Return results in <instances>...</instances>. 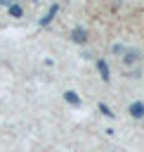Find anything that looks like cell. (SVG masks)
Masks as SVG:
<instances>
[{
  "label": "cell",
  "mask_w": 144,
  "mask_h": 152,
  "mask_svg": "<svg viewBox=\"0 0 144 152\" xmlns=\"http://www.w3.org/2000/svg\"><path fill=\"white\" fill-rule=\"evenodd\" d=\"M123 64L125 66H139V52L137 50H127L125 57H123Z\"/></svg>",
  "instance_id": "6da1fadb"
},
{
  "label": "cell",
  "mask_w": 144,
  "mask_h": 152,
  "mask_svg": "<svg viewBox=\"0 0 144 152\" xmlns=\"http://www.w3.org/2000/svg\"><path fill=\"white\" fill-rule=\"evenodd\" d=\"M71 38H73L76 43H85V40H87V33H85V28H80V26H76V28L71 31Z\"/></svg>",
  "instance_id": "7a4b0ae2"
},
{
  "label": "cell",
  "mask_w": 144,
  "mask_h": 152,
  "mask_svg": "<svg viewBox=\"0 0 144 152\" xmlns=\"http://www.w3.org/2000/svg\"><path fill=\"white\" fill-rule=\"evenodd\" d=\"M130 114H132L135 119H142V116H144V102H132V104H130Z\"/></svg>",
  "instance_id": "3957f363"
},
{
  "label": "cell",
  "mask_w": 144,
  "mask_h": 152,
  "mask_svg": "<svg viewBox=\"0 0 144 152\" xmlns=\"http://www.w3.org/2000/svg\"><path fill=\"white\" fill-rule=\"evenodd\" d=\"M97 69H99V74H102V78H104V81H109V78H111V76H109V64H106L104 59H99V62H97Z\"/></svg>",
  "instance_id": "277c9868"
},
{
  "label": "cell",
  "mask_w": 144,
  "mask_h": 152,
  "mask_svg": "<svg viewBox=\"0 0 144 152\" xmlns=\"http://www.w3.org/2000/svg\"><path fill=\"white\" fill-rule=\"evenodd\" d=\"M64 100H66L68 104H80V97H78V93H73V90H66V93H64Z\"/></svg>",
  "instance_id": "5b68a950"
},
{
  "label": "cell",
  "mask_w": 144,
  "mask_h": 152,
  "mask_svg": "<svg viewBox=\"0 0 144 152\" xmlns=\"http://www.w3.org/2000/svg\"><path fill=\"white\" fill-rule=\"evenodd\" d=\"M57 12H59V7H57V5H52V7H50V12H47V14L40 19V24H42V26H45V24H50V21H52V17H54Z\"/></svg>",
  "instance_id": "8992f818"
},
{
  "label": "cell",
  "mask_w": 144,
  "mask_h": 152,
  "mask_svg": "<svg viewBox=\"0 0 144 152\" xmlns=\"http://www.w3.org/2000/svg\"><path fill=\"white\" fill-rule=\"evenodd\" d=\"M9 14H12V17H21V14H24V10H21L19 5H9Z\"/></svg>",
  "instance_id": "52a82bcc"
},
{
  "label": "cell",
  "mask_w": 144,
  "mask_h": 152,
  "mask_svg": "<svg viewBox=\"0 0 144 152\" xmlns=\"http://www.w3.org/2000/svg\"><path fill=\"white\" fill-rule=\"evenodd\" d=\"M99 112H102L104 116H109V119H113V116H116V114H113V112H111V109H109L106 104H99Z\"/></svg>",
  "instance_id": "ba28073f"
},
{
  "label": "cell",
  "mask_w": 144,
  "mask_h": 152,
  "mask_svg": "<svg viewBox=\"0 0 144 152\" xmlns=\"http://www.w3.org/2000/svg\"><path fill=\"white\" fill-rule=\"evenodd\" d=\"M0 5H7V7H9V5H12V0H0Z\"/></svg>",
  "instance_id": "9c48e42d"
}]
</instances>
